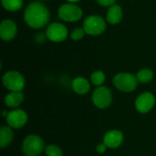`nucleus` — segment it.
I'll return each instance as SVG.
<instances>
[{"label": "nucleus", "mask_w": 156, "mask_h": 156, "mask_svg": "<svg viewBox=\"0 0 156 156\" xmlns=\"http://www.w3.org/2000/svg\"><path fill=\"white\" fill-rule=\"evenodd\" d=\"M67 1H69L70 3H77V2H80V0H67Z\"/></svg>", "instance_id": "24"}, {"label": "nucleus", "mask_w": 156, "mask_h": 156, "mask_svg": "<svg viewBox=\"0 0 156 156\" xmlns=\"http://www.w3.org/2000/svg\"><path fill=\"white\" fill-rule=\"evenodd\" d=\"M122 9L118 5H113L110 6L107 12V21L110 24L115 25L122 21Z\"/></svg>", "instance_id": "16"}, {"label": "nucleus", "mask_w": 156, "mask_h": 156, "mask_svg": "<svg viewBox=\"0 0 156 156\" xmlns=\"http://www.w3.org/2000/svg\"><path fill=\"white\" fill-rule=\"evenodd\" d=\"M43 139L37 134L27 135L22 143V152L25 156H38L45 151Z\"/></svg>", "instance_id": "3"}, {"label": "nucleus", "mask_w": 156, "mask_h": 156, "mask_svg": "<svg viewBox=\"0 0 156 156\" xmlns=\"http://www.w3.org/2000/svg\"><path fill=\"white\" fill-rule=\"evenodd\" d=\"M49 11L48 7L39 2L30 3L25 9L24 19L27 26L32 28H41L49 21Z\"/></svg>", "instance_id": "1"}, {"label": "nucleus", "mask_w": 156, "mask_h": 156, "mask_svg": "<svg viewBox=\"0 0 156 156\" xmlns=\"http://www.w3.org/2000/svg\"><path fill=\"white\" fill-rule=\"evenodd\" d=\"M85 30H84V28H80V27H77V28H75L72 32H71V34H70V38L72 39V40H80V39H81L83 37H84V35H85Z\"/></svg>", "instance_id": "21"}, {"label": "nucleus", "mask_w": 156, "mask_h": 156, "mask_svg": "<svg viewBox=\"0 0 156 156\" xmlns=\"http://www.w3.org/2000/svg\"><path fill=\"white\" fill-rule=\"evenodd\" d=\"M28 120L27 113L24 110L16 109L9 112L5 117L6 123L12 129H20L24 127Z\"/></svg>", "instance_id": "8"}, {"label": "nucleus", "mask_w": 156, "mask_h": 156, "mask_svg": "<svg viewBox=\"0 0 156 156\" xmlns=\"http://www.w3.org/2000/svg\"><path fill=\"white\" fill-rule=\"evenodd\" d=\"M1 3L5 10L12 12L19 10L23 5V0H1Z\"/></svg>", "instance_id": "18"}, {"label": "nucleus", "mask_w": 156, "mask_h": 156, "mask_svg": "<svg viewBox=\"0 0 156 156\" xmlns=\"http://www.w3.org/2000/svg\"><path fill=\"white\" fill-rule=\"evenodd\" d=\"M14 139V133L11 127L7 126H1L0 128V148L5 149L7 147Z\"/></svg>", "instance_id": "15"}, {"label": "nucleus", "mask_w": 156, "mask_h": 156, "mask_svg": "<svg viewBox=\"0 0 156 156\" xmlns=\"http://www.w3.org/2000/svg\"><path fill=\"white\" fill-rule=\"evenodd\" d=\"M45 154L47 156H63L60 147L55 144H49L45 148Z\"/></svg>", "instance_id": "20"}, {"label": "nucleus", "mask_w": 156, "mask_h": 156, "mask_svg": "<svg viewBox=\"0 0 156 156\" xmlns=\"http://www.w3.org/2000/svg\"><path fill=\"white\" fill-rule=\"evenodd\" d=\"M136 78L140 83L143 84L149 83L154 79V71L150 69H143L137 72Z\"/></svg>", "instance_id": "17"}, {"label": "nucleus", "mask_w": 156, "mask_h": 156, "mask_svg": "<svg viewBox=\"0 0 156 156\" xmlns=\"http://www.w3.org/2000/svg\"><path fill=\"white\" fill-rule=\"evenodd\" d=\"M82 9L74 4H63L59 6L58 15V17L67 22H76L82 16Z\"/></svg>", "instance_id": "7"}, {"label": "nucleus", "mask_w": 156, "mask_h": 156, "mask_svg": "<svg viewBox=\"0 0 156 156\" xmlns=\"http://www.w3.org/2000/svg\"><path fill=\"white\" fill-rule=\"evenodd\" d=\"M5 104L9 108H16L24 101V94L21 91H10L5 97Z\"/></svg>", "instance_id": "14"}, {"label": "nucleus", "mask_w": 156, "mask_h": 156, "mask_svg": "<svg viewBox=\"0 0 156 156\" xmlns=\"http://www.w3.org/2000/svg\"><path fill=\"white\" fill-rule=\"evenodd\" d=\"M114 87L122 92H133L138 86L136 75L129 72H120L113 77Z\"/></svg>", "instance_id": "2"}, {"label": "nucleus", "mask_w": 156, "mask_h": 156, "mask_svg": "<svg viewBox=\"0 0 156 156\" xmlns=\"http://www.w3.org/2000/svg\"><path fill=\"white\" fill-rule=\"evenodd\" d=\"M134 105L136 111L140 113H147L154 107L155 97L151 92H144L136 98Z\"/></svg>", "instance_id": "10"}, {"label": "nucleus", "mask_w": 156, "mask_h": 156, "mask_svg": "<svg viewBox=\"0 0 156 156\" xmlns=\"http://www.w3.org/2000/svg\"><path fill=\"white\" fill-rule=\"evenodd\" d=\"M107 146L105 145V144L102 142V143H101V144H99L98 145H97V147H96V151H97V153L98 154H104L105 152H106V150H107Z\"/></svg>", "instance_id": "22"}, {"label": "nucleus", "mask_w": 156, "mask_h": 156, "mask_svg": "<svg viewBox=\"0 0 156 156\" xmlns=\"http://www.w3.org/2000/svg\"><path fill=\"white\" fill-rule=\"evenodd\" d=\"M68 29L66 26L61 23H52L50 24L47 30L46 36L52 42H62L68 37Z\"/></svg>", "instance_id": "9"}, {"label": "nucleus", "mask_w": 156, "mask_h": 156, "mask_svg": "<svg viewBox=\"0 0 156 156\" xmlns=\"http://www.w3.org/2000/svg\"><path fill=\"white\" fill-rule=\"evenodd\" d=\"M91 100L95 107L103 110L110 107L112 104V94L109 88L105 86H100L92 92Z\"/></svg>", "instance_id": "5"}, {"label": "nucleus", "mask_w": 156, "mask_h": 156, "mask_svg": "<svg viewBox=\"0 0 156 156\" xmlns=\"http://www.w3.org/2000/svg\"><path fill=\"white\" fill-rule=\"evenodd\" d=\"M101 6H112L113 5L115 0H96Z\"/></svg>", "instance_id": "23"}, {"label": "nucleus", "mask_w": 156, "mask_h": 156, "mask_svg": "<svg viewBox=\"0 0 156 156\" xmlns=\"http://www.w3.org/2000/svg\"><path fill=\"white\" fill-rule=\"evenodd\" d=\"M4 87L10 91H21L25 88L26 80L24 76L16 70H10L2 77Z\"/></svg>", "instance_id": "4"}, {"label": "nucleus", "mask_w": 156, "mask_h": 156, "mask_svg": "<svg viewBox=\"0 0 156 156\" xmlns=\"http://www.w3.org/2000/svg\"><path fill=\"white\" fill-rule=\"evenodd\" d=\"M72 90L75 93L79 95L87 94L90 90V84L89 80L83 77H77L72 80L71 83Z\"/></svg>", "instance_id": "13"}, {"label": "nucleus", "mask_w": 156, "mask_h": 156, "mask_svg": "<svg viewBox=\"0 0 156 156\" xmlns=\"http://www.w3.org/2000/svg\"><path fill=\"white\" fill-rule=\"evenodd\" d=\"M16 25L10 19H5L0 24V37L5 41L12 40L16 35Z\"/></svg>", "instance_id": "12"}, {"label": "nucleus", "mask_w": 156, "mask_h": 156, "mask_svg": "<svg viewBox=\"0 0 156 156\" xmlns=\"http://www.w3.org/2000/svg\"><path fill=\"white\" fill-rule=\"evenodd\" d=\"M123 140L124 135L120 130H110L103 137V143L110 149H116L120 147L122 144Z\"/></svg>", "instance_id": "11"}, {"label": "nucleus", "mask_w": 156, "mask_h": 156, "mask_svg": "<svg viewBox=\"0 0 156 156\" xmlns=\"http://www.w3.org/2000/svg\"><path fill=\"white\" fill-rule=\"evenodd\" d=\"M83 28L88 35L99 36L105 31L106 23L103 17L100 16H90L84 20Z\"/></svg>", "instance_id": "6"}, {"label": "nucleus", "mask_w": 156, "mask_h": 156, "mask_svg": "<svg viewBox=\"0 0 156 156\" xmlns=\"http://www.w3.org/2000/svg\"><path fill=\"white\" fill-rule=\"evenodd\" d=\"M105 74L101 71V70H96L94 72H92V74L90 75V81L93 85L95 86H102V84L105 81Z\"/></svg>", "instance_id": "19"}]
</instances>
